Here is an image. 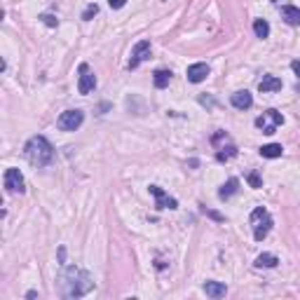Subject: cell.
<instances>
[{
	"label": "cell",
	"mask_w": 300,
	"mask_h": 300,
	"mask_svg": "<svg viewBox=\"0 0 300 300\" xmlns=\"http://www.w3.org/2000/svg\"><path fill=\"white\" fill-rule=\"evenodd\" d=\"M80 73L82 75H80V82H78V91L80 94H91L94 87H96V75L87 71V64L80 66Z\"/></svg>",
	"instance_id": "9"
},
{
	"label": "cell",
	"mask_w": 300,
	"mask_h": 300,
	"mask_svg": "<svg viewBox=\"0 0 300 300\" xmlns=\"http://www.w3.org/2000/svg\"><path fill=\"white\" fill-rule=\"evenodd\" d=\"M253 33H256V38H267L270 35V24L265 21V19H256L253 21Z\"/></svg>",
	"instance_id": "19"
},
{
	"label": "cell",
	"mask_w": 300,
	"mask_h": 300,
	"mask_svg": "<svg viewBox=\"0 0 300 300\" xmlns=\"http://www.w3.org/2000/svg\"><path fill=\"white\" fill-rule=\"evenodd\" d=\"M282 153H284V148L279 143H267L261 148V155L267 157V159H277V157H282Z\"/></svg>",
	"instance_id": "16"
},
{
	"label": "cell",
	"mask_w": 300,
	"mask_h": 300,
	"mask_svg": "<svg viewBox=\"0 0 300 300\" xmlns=\"http://www.w3.org/2000/svg\"><path fill=\"white\" fill-rule=\"evenodd\" d=\"M258 89L263 94H267V91H279L282 89V80L277 78V75H263V80L258 82Z\"/></svg>",
	"instance_id": "12"
},
{
	"label": "cell",
	"mask_w": 300,
	"mask_h": 300,
	"mask_svg": "<svg viewBox=\"0 0 300 300\" xmlns=\"http://www.w3.org/2000/svg\"><path fill=\"white\" fill-rule=\"evenodd\" d=\"M40 19H42V21H45V24H47V26H56V24H59V19H56V17H54V14H42V17H40Z\"/></svg>",
	"instance_id": "22"
},
{
	"label": "cell",
	"mask_w": 300,
	"mask_h": 300,
	"mask_svg": "<svg viewBox=\"0 0 300 300\" xmlns=\"http://www.w3.org/2000/svg\"><path fill=\"white\" fill-rule=\"evenodd\" d=\"M230 101H232V106H235L237 110H247V108L253 106V96H251V91L242 89V91H235Z\"/></svg>",
	"instance_id": "11"
},
{
	"label": "cell",
	"mask_w": 300,
	"mask_h": 300,
	"mask_svg": "<svg viewBox=\"0 0 300 300\" xmlns=\"http://www.w3.org/2000/svg\"><path fill=\"white\" fill-rule=\"evenodd\" d=\"M291 68H293V73H296V75L300 78V59H296V61L291 64Z\"/></svg>",
	"instance_id": "25"
},
{
	"label": "cell",
	"mask_w": 300,
	"mask_h": 300,
	"mask_svg": "<svg viewBox=\"0 0 300 300\" xmlns=\"http://www.w3.org/2000/svg\"><path fill=\"white\" fill-rule=\"evenodd\" d=\"M150 195L155 197V207L157 209H176L178 207V202L174 199V197H169L159 185H150Z\"/></svg>",
	"instance_id": "8"
},
{
	"label": "cell",
	"mask_w": 300,
	"mask_h": 300,
	"mask_svg": "<svg viewBox=\"0 0 300 300\" xmlns=\"http://www.w3.org/2000/svg\"><path fill=\"white\" fill-rule=\"evenodd\" d=\"M272 2H279V0H272Z\"/></svg>",
	"instance_id": "26"
},
{
	"label": "cell",
	"mask_w": 300,
	"mask_h": 300,
	"mask_svg": "<svg viewBox=\"0 0 300 300\" xmlns=\"http://www.w3.org/2000/svg\"><path fill=\"white\" fill-rule=\"evenodd\" d=\"M124 2H127V0H108V5H110L113 10H120V7H124Z\"/></svg>",
	"instance_id": "24"
},
{
	"label": "cell",
	"mask_w": 300,
	"mask_h": 300,
	"mask_svg": "<svg viewBox=\"0 0 300 300\" xmlns=\"http://www.w3.org/2000/svg\"><path fill=\"white\" fill-rule=\"evenodd\" d=\"M96 12H99V7H96V5H89V7L85 10V14H82V19H85V21H89V19H91V17H94Z\"/></svg>",
	"instance_id": "23"
},
{
	"label": "cell",
	"mask_w": 300,
	"mask_h": 300,
	"mask_svg": "<svg viewBox=\"0 0 300 300\" xmlns=\"http://www.w3.org/2000/svg\"><path fill=\"white\" fill-rule=\"evenodd\" d=\"M237 190H239V181L237 178H228V183H223V188L218 190V197L221 199H230Z\"/></svg>",
	"instance_id": "14"
},
{
	"label": "cell",
	"mask_w": 300,
	"mask_h": 300,
	"mask_svg": "<svg viewBox=\"0 0 300 300\" xmlns=\"http://www.w3.org/2000/svg\"><path fill=\"white\" fill-rule=\"evenodd\" d=\"M237 155V148L235 145H228V148H221L218 153H216V159L218 162H228V159H232Z\"/></svg>",
	"instance_id": "20"
},
{
	"label": "cell",
	"mask_w": 300,
	"mask_h": 300,
	"mask_svg": "<svg viewBox=\"0 0 300 300\" xmlns=\"http://www.w3.org/2000/svg\"><path fill=\"white\" fill-rule=\"evenodd\" d=\"M150 56V40H141V42H136L134 45V50H131V59H129V68H139L141 61H145Z\"/></svg>",
	"instance_id": "7"
},
{
	"label": "cell",
	"mask_w": 300,
	"mask_h": 300,
	"mask_svg": "<svg viewBox=\"0 0 300 300\" xmlns=\"http://www.w3.org/2000/svg\"><path fill=\"white\" fill-rule=\"evenodd\" d=\"M279 124H284V115H282V113H277V110H272V108H270V110H265L261 118L256 120V127H261L263 134H267V136H272Z\"/></svg>",
	"instance_id": "4"
},
{
	"label": "cell",
	"mask_w": 300,
	"mask_h": 300,
	"mask_svg": "<svg viewBox=\"0 0 300 300\" xmlns=\"http://www.w3.org/2000/svg\"><path fill=\"white\" fill-rule=\"evenodd\" d=\"M251 225H253V237H256V242H263L267 232L272 230V216H270V211L258 207V209L251 211Z\"/></svg>",
	"instance_id": "3"
},
{
	"label": "cell",
	"mask_w": 300,
	"mask_h": 300,
	"mask_svg": "<svg viewBox=\"0 0 300 300\" xmlns=\"http://www.w3.org/2000/svg\"><path fill=\"white\" fill-rule=\"evenodd\" d=\"M282 19L286 21L288 26H300V10L293 5H284L282 7Z\"/></svg>",
	"instance_id": "13"
},
{
	"label": "cell",
	"mask_w": 300,
	"mask_h": 300,
	"mask_svg": "<svg viewBox=\"0 0 300 300\" xmlns=\"http://www.w3.org/2000/svg\"><path fill=\"white\" fill-rule=\"evenodd\" d=\"M188 80L190 82H202V80H207V75H209V66L207 64H193V66H188Z\"/></svg>",
	"instance_id": "10"
},
{
	"label": "cell",
	"mask_w": 300,
	"mask_h": 300,
	"mask_svg": "<svg viewBox=\"0 0 300 300\" xmlns=\"http://www.w3.org/2000/svg\"><path fill=\"white\" fill-rule=\"evenodd\" d=\"M248 183H251V188H261V185H263L261 176H258L256 171H251V174H248Z\"/></svg>",
	"instance_id": "21"
},
{
	"label": "cell",
	"mask_w": 300,
	"mask_h": 300,
	"mask_svg": "<svg viewBox=\"0 0 300 300\" xmlns=\"http://www.w3.org/2000/svg\"><path fill=\"white\" fill-rule=\"evenodd\" d=\"M5 188H7V193H24L26 190V183H24V176H21V171L10 167V169L5 171Z\"/></svg>",
	"instance_id": "6"
},
{
	"label": "cell",
	"mask_w": 300,
	"mask_h": 300,
	"mask_svg": "<svg viewBox=\"0 0 300 300\" xmlns=\"http://www.w3.org/2000/svg\"><path fill=\"white\" fill-rule=\"evenodd\" d=\"M82 122H85V113L82 110H66V113H61L59 115V120H56V127L61 131H75L78 127H82Z\"/></svg>",
	"instance_id": "5"
},
{
	"label": "cell",
	"mask_w": 300,
	"mask_h": 300,
	"mask_svg": "<svg viewBox=\"0 0 300 300\" xmlns=\"http://www.w3.org/2000/svg\"><path fill=\"white\" fill-rule=\"evenodd\" d=\"M204 291H207V296H211V298H223L225 296V284H221V282H207L204 284Z\"/></svg>",
	"instance_id": "15"
},
{
	"label": "cell",
	"mask_w": 300,
	"mask_h": 300,
	"mask_svg": "<svg viewBox=\"0 0 300 300\" xmlns=\"http://www.w3.org/2000/svg\"><path fill=\"white\" fill-rule=\"evenodd\" d=\"M24 155H26V159L33 167H47L54 159V148L45 136H33L24 145Z\"/></svg>",
	"instance_id": "2"
},
{
	"label": "cell",
	"mask_w": 300,
	"mask_h": 300,
	"mask_svg": "<svg viewBox=\"0 0 300 300\" xmlns=\"http://www.w3.org/2000/svg\"><path fill=\"white\" fill-rule=\"evenodd\" d=\"M94 282L85 270H80L75 265L64 267L61 272V296L64 298H82L85 293H89Z\"/></svg>",
	"instance_id": "1"
},
{
	"label": "cell",
	"mask_w": 300,
	"mask_h": 300,
	"mask_svg": "<svg viewBox=\"0 0 300 300\" xmlns=\"http://www.w3.org/2000/svg\"><path fill=\"white\" fill-rule=\"evenodd\" d=\"M169 80H171V71H164V68L155 71V78H153V82H155L157 89H164V87L169 85Z\"/></svg>",
	"instance_id": "17"
},
{
	"label": "cell",
	"mask_w": 300,
	"mask_h": 300,
	"mask_svg": "<svg viewBox=\"0 0 300 300\" xmlns=\"http://www.w3.org/2000/svg\"><path fill=\"white\" fill-rule=\"evenodd\" d=\"M277 263H279V258L274 253H261L256 258V267H277Z\"/></svg>",
	"instance_id": "18"
}]
</instances>
